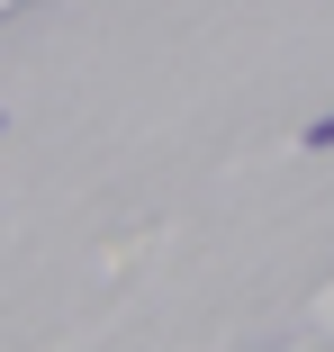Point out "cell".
Returning a JSON list of instances; mask_svg holds the SVG:
<instances>
[{
	"mask_svg": "<svg viewBox=\"0 0 334 352\" xmlns=\"http://www.w3.org/2000/svg\"><path fill=\"white\" fill-rule=\"evenodd\" d=\"M298 145H307V154H325V145H334V109H325V118H316V126L298 135Z\"/></svg>",
	"mask_w": 334,
	"mask_h": 352,
	"instance_id": "cell-1",
	"label": "cell"
}]
</instances>
